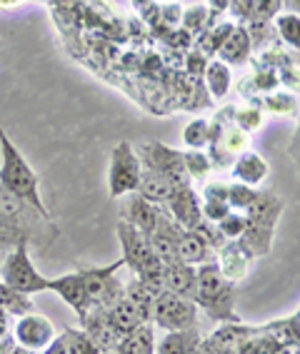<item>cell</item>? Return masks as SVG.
Wrapping results in <instances>:
<instances>
[{
	"instance_id": "cell-1",
	"label": "cell",
	"mask_w": 300,
	"mask_h": 354,
	"mask_svg": "<svg viewBox=\"0 0 300 354\" xmlns=\"http://www.w3.org/2000/svg\"><path fill=\"white\" fill-rule=\"evenodd\" d=\"M0 187L33 209H38L40 215L53 220L48 207H45L43 197H40V177L33 170L26 155L13 145V140L8 138L6 130L0 127Z\"/></svg>"
},
{
	"instance_id": "cell-2",
	"label": "cell",
	"mask_w": 300,
	"mask_h": 354,
	"mask_svg": "<svg viewBox=\"0 0 300 354\" xmlns=\"http://www.w3.org/2000/svg\"><path fill=\"white\" fill-rule=\"evenodd\" d=\"M191 299L218 324L240 322V317L236 315V285L220 274L215 259L198 267L195 290Z\"/></svg>"
},
{
	"instance_id": "cell-3",
	"label": "cell",
	"mask_w": 300,
	"mask_h": 354,
	"mask_svg": "<svg viewBox=\"0 0 300 354\" xmlns=\"http://www.w3.org/2000/svg\"><path fill=\"white\" fill-rule=\"evenodd\" d=\"M285 203L275 192H261L258 190L256 200L245 209V232L238 240L248 247L253 257H265L273 247V234L278 227Z\"/></svg>"
},
{
	"instance_id": "cell-4",
	"label": "cell",
	"mask_w": 300,
	"mask_h": 354,
	"mask_svg": "<svg viewBox=\"0 0 300 354\" xmlns=\"http://www.w3.org/2000/svg\"><path fill=\"white\" fill-rule=\"evenodd\" d=\"M118 240L123 250V267H130V272L143 279L155 292H163V262L153 254L150 242L143 232L128 225L125 220L118 222Z\"/></svg>"
},
{
	"instance_id": "cell-5",
	"label": "cell",
	"mask_w": 300,
	"mask_h": 354,
	"mask_svg": "<svg viewBox=\"0 0 300 354\" xmlns=\"http://www.w3.org/2000/svg\"><path fill=\"white\" fill-rule=\"evenodd\" d=\"M0 279L8 287H13L15 292H20V295L33 297V295L48 292V279L51 277H43L38 272V267L33 265L30 259V245L20 242L10 252H6L3 267H0Z\"/></svg>"
},
{
	"instance_id": "cell-6",
	"label": "cell",
	"mask_w": 300,
	"mask_h": 354,
	"mask_svg": "<svg viewBox=\"0 0 300 354\" xmlns=\"http://www.w3.org/2000/svg\"><path fill=\"white\" fill-rule=\"evenodd\" d=\"M123 267V259L113 265H76V272L83 277L85 292L90 304L96 307H110L123 297V282L118 279V270Z\"/></svg>"
},
{
	"instance_id": "cell-7",
	"label": "cell",
	"mask_w": 300,
	"mask_h": 354,
	"mask_svg": "<svg viewBox=\"0 0 300 354\" xmlns=\"http://www.w3.org/2000/svg\"><path fill=\"white\" fill-rule=\"evenodd\" d=\"M143 175V165L135 147L128 140H123L110 152V167H108V190L110 197H125L138 190Z\"/></svg>"
},
{
	"instance_id": "cell-8",
	"label": "cell",
	"mask_w": 300,
	"mask_h": 354,
	"mask_svg": "<svg viewBox=\"0 0 300 354\" xmlns=\"http://www.w3.org/2000/svg\"><path fill=\"white\" fill-rule=\"evenodd\" d=\"M0 220H6V222H10V225H15V227H20L30 240H35V237H48V240L53 242L58 237L55 222L43 217L38 209H33L30 205H26L15 195L6 192L3 187H0Z\"/></svg>"
},
{
	"instance_id": "cell-9",
	"label": "cell",
	"mask_w": 300,
	"mask_h": 354,
	"mask_svg": "<svg viewBox=\"0 0 300 354\" xmlns=\"http://www.w3.org/2000/svg\"><path fill=\"white\" fill-rule=\"evenodd\" d=\"M153 327L166 329V332H178V329L198 327V304L191 297L173 295V292H160L153 302Z\"/></svg>"
},
{
	"instance_id": "cell-10",
	"label": "cell",
	"mask_w": 300,
	"mask_h": 354,
	"mask_svg": "<svg viewBox=\"0 0 300 354\" xmlns=\"http://www.w3.org/2000/svg\"><path fill=\"white\" fill-rule=\"evenodd\" d=\"M141 165L145 170L163 172V175L173 177V180H180V183H191L186 177V167H183V150H175V147H168L163 142H141L135 147Z\"/></svg>"
},
{
	"instance_id": "cell-11",
	"label": "cell",
	"mask_w": 300,
	"mask_h": 354,
	"mask_svg": "<svg viewBox=\"0 0 300 354\" xmlns=\"http://www.w3.org/2000/svg\"><path fill=\"white\" fill-rule=\"evenodd\" d=\"M13 339L15 344L30 349V352H40L55 339V327L48 317L38 315V312H28V315L18 317L13 327Z\"/></svg>"
},
{
	"instance_id": "cell-12",
	"label": "cell",
	"mask_w": 300,
	"mask_h": 354,
	"mask_svg": "<svg viewBox=\"0 0 300 354\" xmlns=\"http://www.w3.org/2000/svg\"><path fill=\"white\" fill-rule=\"evenodd\" d=\"M253 259H256L253 252H250L240 240H228L215 252L218 270H220V274H223L228 282H233V285H238L240 279H245V274H248L250 267H253Z\"/></svg>"
},
{
	"instance_id": "cell-13",
	"label": "cell",
	"mask_w": 300,
	"mask_h": 354,
	"mask_svg": "<svg viewBox=\"0 0 300 354\" xmlns=\"http://www.w3.org/2000/svg\"><path fill=\"white\" fill-rule=\"evenodd\" d=\"M163 207L168 209V215L178 222L183 230H195L200 222H203V212H200V195L193 190L191 185H180Z\"/></svg>"
},
{
	"instance_id": "cell-14",
	"label": "cell",
	"mask_w": 300,
	"mask_h": 354,
	"mask_svg": "<svg viewBox=\"0 0 300 354\" xmlns=\"http://www.w3.org/2000/svg\"><path fill=\"white\" fill-rule=\"evenodd\" d=\"M48 292H55L58 297L76 312L78 319L88 312L90 299H88V292H85L83 277L78 272H68V274H60V277L48 279Z\"/></svg>"
},
{
	"instance_id": "cell-15",
	"label": "cell",
	"mask_w": 300,
	"mask_h": 354,
	"mask_svg": "<svg viewBox=\"0 0 300 354\" xmlns=\"http://www.w3.org/2000/svg\"><path fill=\"white\" fill-rule=\"evenodd\" d=\"M80 329L96 342V347L100 349L103 354L113 352L118 339H121V337L115 335V329L110 327L108 317H105V307H96V304H90L88 312L80 317Z\"/></svg>"
},
{
	"instance_id": "cell-16",
	"label": "cell",
	"mask_w": 300,
	"mask_h": 354,
	"mask_svg": "<svg viewBox=\"0 0 300 354\" xmlns=\"http://www.w3.org/2000/svg\"><path fill=\"white\" fill-rule=\"evenodd\" d=\"M270 175L268 162L253 150H243L240 155H236V160L230 162V177L233 183L248 185V187H256L265 183V177Z\"/></svg>"
},
{
	"instance_id": "cell-17",
	"label": "cell",
	"mask_w": 300,
	"mask_h": 354,
	"mask_svg": "<svg viewBox=\"0 0 300 354\" xmlns=\"http://www.w3.org/2000/svg\"><path fill=\"white\" fill-rule=\"evenodd\" d=\"M180 185H191V183H180V180H173V177L163 175V172L145 170V167H143L141 183H138L135 195H141L143 200H148V203H153V205H166Z\"/></svg>"
},
{
	"instance_id": "cell-18",
	"label": "cell",
	"mask_w": 300,
	"mask_h": 354,
	"mask_svg": "<svg viewBox=\"0 0 300 354\" xmlns=\"http://www.w3.org/2000/svg\"><path fill=\"white\" fill-rule=\"evenodd\" d=\"M160 215H163V205L148 203V200H143L141 195H135L133 192L128 200V207H125V212H123V220L128 222V225H133V227L138 230V232L145 234V237H150L153 230L158 227Z\"/></svg>"
},
{
	"instance_id": "cell-19",
	"label": "cell",
	"mask_w": 300,
	"mask_h": 354,
	"mask_svg": "<svg viewBox=\"0 0 300 354\" xmlns=\"http://www.w3.org/2000/svg\"><path fill=\"white\" fill-rule=\"evenodd\" d=\"M175 257L180 262H186V265L200 267L205 262H213L215 252H213L211 247H208V242L195 230H180L178 242H175Z\"/></svg>"
},
{
	"instance_id": "cell-20",
	"label": "cell",
	"mask_w": 300,
	"mask_h": 354,
	"mask_svg": "<svg viewBox=\"0 0 300 354\" xmlns=\"http://www.w3.org/2000/svg\"><path fill=\"white\" fill-rule=\"evenodd\" d=\"M195 277H198V267L186 265V262H180V259L163 265V290L173 292V295L193 297Z\"/></svg>"
},
{
	"instance_id": "cell-21",
	"label": "cell",
	"mask_w": 300,
	"mask_h": 354,
	"mask_svg": "<svg viewBox=\"0 0 300 354\" xmlns=\"http://www.w3.org/2000/svg\"><path fill=\"white\" fill-rule=\"evenodd\" d=\"M250 50H253V43H250V32L245 26H236V30L230 32V38L220 45V50L215 53L218 60H223L225 65H245L250 60Z\"/></svg>"
},
{
	"instance_id": "cell-22",
	"label": "cell",
	"mask_w": 300,
	"mask_h": 354,
	"mask_svg": "<svg viewBox=\"0 0 300 354\" xmlns=\"http://www.w3.org/2000/svg\"><path fill=\"white\" fill-rule=\"evenodd\" d=\"M203 342L198 327L178 329V332H166V337L155 342V354H195Z\"/></svg>"
},
{
	"instance_id": "cell-23",
	"label": "cell",
	"mask_w": 300,
	"mask_h": 354,
	"mask_svg": "<svg viewBox=\"0 0 300 354\" xmlns=\"http://www.w3.org/2000/svg\"><path fill=\"white\" fill-rule=\"evenodd\" d=\"M115 354H155V327L153 322H143L123 335L113 349Z\"/></svg>"
},
{
	"instance_id": "cell-24",
	"label": "cell",
	"mask_w": 300,
	"mask_h": 354,
	"mask_svg": "<svg viewBox=\"0 0 300 354\" xmlns=\"http://www.w3.org/2000/svg\"><path fill=\"white\" fill-rule=\"evenodd\" d=\"M123 297L133 304V310L143 317V322H150V317H153V302H155V297H158V292H155L153 287H148L143 279L133 277L128 285H123Z\"/></svg>"
},
{
	"instance_id": "cell-25",
	"label": "cell",
	"mask_w": 300,
	"mask_h": 354,
	"mask_svg": "<svg viewBox=\"0 0 300 354\" xmlns=\"http://www.w3.org/2000/svg\"><path fill=\"white\" fill-rule=\"evenodd\" d=\"M105 317H108L110 327L115 329V335L123 337L133 332L138 324H143V317L133 310V304L128 302L125 297H121L118 302H113L110 307H105Z\"/></svg>"
},
{
	"instance_id": "cell-26",
	"label": "cell",
	"mask_w": 300,
	"mask_h": 354,
	"mask_svg": "<svg viewBox=\"0 0 300 354\" xmlns=\"http://www.w3.org/2000/svg\"><path fill=\"white\" fill-rule=\"evenodd\" d=\"M203 80H205V85H208V93H211L215 100H223L230 93V82H233L230 65H225L223 60H208Z\"/></svg>"
},
{
	"instance_id": "cell-27",
	"label": "cell",
	"mask_w": 300,
	"mask_h": 354,
	"mask_svg": "<svg viewBox=\"0 0 300 354\" xmlns=\"http://www.w3.org/2000/svg\"><path fill=\"white\" fill-rule=\"evenodd\" d=\"M278 85H281V82H278V70L268 68V65H261L253 75H248L240 85H238V90H240L243 95L250 90V97H258V95H268V93H273Z\"/></svg>"
},
{
	"instance_id": "cell-28",
	"label": "cell",
	"mask_w": 300,
	"mask_h": 354,
	"mask_svg": "<svg viewBox=\"0 0 300 354\" xmlns=\"http://www.w3.org/2000/svg\"><path fill=\"white\" fill-rule=\"evenodd\" d=\"M261 332L273 337L275 342H281L285 347L298 349V312H293V315L285 317V319H275V322H270V324H263Z\"/></svg>"
},
{
	"instance_id": "cell-29",
	"label": "cell",
	"mask_w": 300,
	"mask_h": 354,
	"mask_svg": "<svg viewBox=\"0 0 300 354\" xmlns=\"http://www.w3.org/2000/svg\"><path fill=\"white\" fill-rule=\"evenodd\" d=\"M263 113L273 115V118H290L298 108V100L290 93H268V95H258V100H253Z\"/></svg>"
},
{
	"instance_id": "cell-30",
	"label": "cell",
	"mask_w": 300,
	"mask_h": 354,
	"mask_svg": "<svg viewBox=\"0 0 300 354\" xmlns=\"http://www.w3.org/2000/svg\"><path fill=\"white\" fill-rule=\"evenodd\" d=\"M233 30H236V23H228V20H225V23H218V26H211L203 35H198V45H195V48H198L205 57H213L220 50V45L230 38Z\"/></svg>"
},
{
	"instance_id": "cell-31",
	"label": "cell",
	"mask_w": 300,
	"mask_h": 354,
	"mask_svg": "<svg viewBox=\"0 0 300 354\" xmlns=\"http://www.w3.org/2000/svg\"><path fill=\"white\" fill-rule=\"evenodd\" d=\"M273 28H275V32H278V38L285 43V48H290L293 53H298V45H300V15L278 13L273 18Z\"/></svg>"
},
{
	"instance_id": "cell-32",
	"label": "cell",
	"mask_w": 300,
	"mask_h": 354,
	"mask_svg": "<svg viewBox=\"0 0 300 354\" xmlns=\"http://www.w3.org/2000/svg\"><path fill=\"white\" fill-rule=\"evenodd\" d=\"M213 18H215V15L208 10V6L183 8V15H180V26L186 28L188 35H203V32L213 26Z\"/></svg>"
},
{
	"instance_id": "cell-33",
	"label": "cell",
	"mask_w": 300,
	"mask_h": 354,
	"mask_svg": "<svg viewBox=\"0 0 300 354\" xmlns=\"http://www.w3.org/2000/svg\"><path fill=\"white\" fill-rule=\"evenodd\" d=\"M0 310L8 312L10 317H23L28 312H33V299L28 295H20L13 287H8L0 279Z\"/></svg>"
},
{
	"instance_id": "cell-34",
	"label": "cell",
	"mask_w": 300,
	"mask_h": 354,
	"mask_svg": "<svg viewBox=\"0 0 300 354\" xmlns=\"http://www.w3.org/2000/svg\"><path fill=\"white\" fill-rule=\"evenodd\" d=\"M263 122H265V113L258 108L256 102L233 110V125H236L238 130H243L245 135L258 133V130L263 127Z\"/></svg>"
},
{
	"instance_id": "cell-35",
	"label": "cell",
	"mask_w": 300,
	"mask_h": 354,
	"mask_svg": "<svg viewBox=\"0 0 300 354\" xmlns=\"http://www.w3.org/2000/svg\"><path fill=\"white\" fill-rule=\"evenodd\" d=\"M60 337L65 342V354H103L80 327H65Z\"/></svg>"
},
{
	"instance_id": "cell-36",
	"label": "cell",
	"mask_w": 300,
	"mask_h": 354,
	"mask_svg": "<svg viewBox=\"0 0 300 354\" xmlns=\"http://www.w3.org/2000/svg\"><path fill=\"white\" fill-rule=\"evenodd\" d=\"M183 167L188 180H198V183H205L213 172L211 160L203 150H183Z\"/></svg>"
},
{
	"instance_id": "cell-37",
	"label": "cell",
	"mask_w": 300,
	"mask_h": 354,
	"mask_svg": "<svg viewBox=\"0 0 300 354\" xmlns=\"http://www.w3.org/2000/svg\"><path fill=\"white\" fill-rule=\"evenodd\" d=\"M208 135H211V120H205V118L191 120L183 127V142H186L188 150H205Z\"/></svg>"
},
{
	"instance_id": "cell-38",
	"label": "cell",
	"mask_w": 300,
	"mask_h": 354,
	"mask_svg": "<svg viewBox=\"0 0 300 354\" xmlns=\"http://www.w3.org/2000/svg\"><path fill=\"white\" fill-rule=\"evenodd\" d=\"M258 190L256 187H248V185L240 183H228V205L230 209H238V212H245L248 205L256 200Z\"/></svg>"
},
{
	"instance_id": "cell-39",
	"label": "cell",
	"mask_w": 300,
	"mask_h": 354,
	"mask_svg": "<svg viewBox=\"0 0 300 354\" xmlns=\"http://www.w3.org/2000/svg\"><path fill=\"white\" fill-rule=\"evenodd\" d=\"M215 225L225 240H238V237H243V232H245V215L238 212V209H230L228 215L220 222H215Z\"/></svg>"
},
{
	"instance_id": "cell-40",
	"label": "cell",
	"mask_w": 300,
	"mask_h": 354,
	"mask_svg": "<svg viewBox=\"0 0 300 354\" xmlns=\"http://www.w3.org/2000/svg\"><path fill=\"white\" fill-rule=\"evenodd\" d=\"M20 242H28L30 245V237L20 227L10 225V222L0 220V252H10L13 247H18Z\"/></svg>"
},
{
	"instance_id": "cell-41",
	"label": "cell",
	"mask_w": 300,
	"mask_h": 354,
	"mask_svg": "<svg viewBox=\"0 0 300 354\" xmlns=\"http://www.w3.org/2000/svg\"><path fill=\"white\" fill-rule=\"evenodd\" d=\"M278 13H281V0H253V18L250 20L270 23Z\"/></svg>"
},
{
	"instance_id": "cell-42",
	"label": "cell",
	"mask_w": 300,
	"mask_h": 354,
	"mask_svg": "<svg viewBox=\"0 0 300 354\" xmlns=\"http://www.w3.org/2000/svg\"><path fill=\"white\" fill-rule=\"evenodd\" d=\"M180 15H183V8L178 3H160L158 6V23L166 28H178L180 26Z\"/></svg>"
},
{
	"instance_id": "cell-43",
	"label": "cell",
	"mask_w": 300,
	"mask_h": 354,
	"mask_svg": "<svg viewBox=\"0 0 300 354\" xmlns=\"http://www.w3.org/2000/svg\"><path fill=\"white\" fill-rule=\"evenodd\" d=\"M200 200H220V203H228V183H218V180H213V183H205ZM228 207H230V205H228Z\"/></svg>"
},
{
	"instance_id": "cell-44",
	"label": "cell",
	"mask_w": 300,
	"mask_h": 354,
	"mask_svg": "<svg viewBox=\"0 0 300 354\" xmlns=\"http://www.w3.org/2000/svg\"><path fill=\"white\" fill-rule=\"evenodd\" d=\"M205 65H208V57H205L203 53L198 50V48H195V50H191V55H188V70H191L193 75L203 77Z\"/></svg>"
},
{
	"instance_id": "cell-45",
	"label": "cell",
	"mask_w": 300,
	"mask_h": 354,
	"mask_svg": "<svg viewBox=\"0 0 300 354\" xmlns=\"http://www.w3.org/2000/svg\"><path fill=\"white\" fill-rule=\"evenodd\" d=\"M40 354H65V342L60 335H55V339L48 344V347L40 349Z\"/></svg>"
},
{
	"instance_id": "cell-46",
	"label": "cell",
	"mask_w": 300,
	"mask_h": 354,
	"mask_svg": "<svg viewBox=\"0 0 300 354\" xmlns=\"http://www.w3.org/2000/svg\"><path fill=\"white\" fill-rule=\"evenodd\" d=\"M230 0H208V10H211L213 15H223L225 10H228Z\"/></svg>"
},
{
	"instance_id": "cell-47",
	"label": "cell",
	"mask_w": 300,
	"mask_h": 354,
	"mask_svg": "<svg viewBox=\"0 0 300 354\" xmlns=\"http://www.w3.org/2000/svg\"><path fill=\"white\" fill-rule=\"evenodd\" d=\"M13 347H15V339H13V335H10V332L0 337V354H10V349H13Z\"/></svg>"
},
{
	"instance_id": "cell-48",
	"label": "cell",
	"mask_w": 300,
	"mask_h": 354,
	"mask_svg": "<svg viewBox=\"0 0 300 354\" xmlns=\"http://www.w3.org/2000/svg\"><path fill=\"white\" fill-rule=\"evenodd\" d=\"M281 10L283 13H300V0H281Z\"/></svg>"
},
{
	"instance_id": "cell-49",
	"label": "cell",
	"mask_w": 300,
	"mask_h": 354,
	"mask_svg": "<svg viewBox=\"0 0 300 354\" xmlns=\"http://www.w3.org/2000/svg\"><path fill=\"white\" fill-rule=\"evenodd\" d=\"M8 317H10V315H8V312L0 310V337L8 335Z\"/></svg>"
},
{
	"instance_id": "cell-50",
	"label": "cell",
	"mask_w": 300,
	"mask_h": 354,
	"mask_svg": "<svg viewBox=\"0 0 300 354\" xmlns=\"http://www.w3.org/2000/svg\"><path fill=\"white\" fill-rule=\"evenodd\" d=\"M10 354H35V352H30V349H26V347H20V344H15V347L10 349Z\"/></svg>"
},
{
	"instance_id": "cell-51",
	"label": "cell",
	"mask_w": 300,
	"mask_h": 354,
	"mask_svg": "<svg viewBox=\"0 0 300 354\" xmlns=\"http://www.w3.org/2000/svg\"><path fill=\"white\" fill-rule=\"evenodd\" d=\"M130 3H133L135 10H141L143 6H148V3H150V0H130Z\"/></svg>"
},
{
	"instance_id": "cell-52",
	"label": "cell",
	"mask_w": 300,
	"mask_h": 354,
	"mask_svg": "<svg viewBox=\"0 0 300 354\" xmlns=\"http://www.w3.org/2000/svg\"><path fill=\"white\" fill-rule=\"evenodd\" d=\"M160 3H178V0H160Z\"/></svg>"
},
{
	"instance_id": "cell-53",
	"label": "cell",
	"mask_w": 300,
	"mask_h": 354,
	"mask_svg": "<svg viewBox=\"0 0 300 354\" xmlns=\"http://www.w3.org/2000/svg\"><path fill=\"white\" fill-rule=\"evenodd\" d=\"M105 354H115V352H105Z\"/></svg>"
},
{
	"instance_id": "cell-54",
	"label": "cell",
	"mask_w": 300,
	"mask_h": 354,
	"mask_svg": "<svg viewBox=\"0 0 300 354\" xmlns=\"http://www.w3.org/2000/svg\"><path fill=\"white\" fill-rule=\"evenodd\" d=\"M0 63H3V60H0Z\"/></svg>"
}]
</instances>
